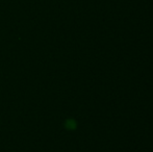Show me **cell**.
I'll use <instances>...</instances> for the list:
<instances>
[{
    "label": "cell",
    "instance_id": "1",
    "mask_svg": "<svg viewBox=\"0 0 153 152\" xmlns=\"http://www.w3.org/2000/svg\"><path fill=\"white\" fill-rule=\"evenodd\" d=\"M74 126H75L74 122L71 121V120H70V121L67 122V127H69V128H73V127H74Z\"/></svg>",
    "mask_w": 153,
    "mask_h": 152
}]
</instances>
